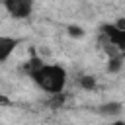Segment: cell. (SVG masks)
<instances>
[{
	"label": "cell",
	"instance_id": "cell-7",
	"mask_svg": "<svg viewBox=\"0 0 125 125\" xmlns=\"http://www.w3.org/2000/svg\"><path fill=\"white\" fill-rule=\"evenodd\" d=\"M78 84H80L84 90H94L98 82H96V78H94V76H90V74H84V76H80V78H78Z\"/></svg>",
	"mask_w": 125,
	"mask_h": 125
},
{
	"label": "cell",
	"instance_id": "cell-1",
	"mask_svg": "<svg viewBox=\"0 0 125 125\" xmlns=\"http://www.w3.org/2000/svg\"><path fill=\"white\" fill-rule=\"evenodd\" d=\"M29 78L35 82L37 88H41L45 94L55 96V94H62L64 86H66V70L61 64H47L41 62L39 59H31L25 66Z\"/></svg>",
	"mask_w": 125,
	"mask_h": 125
},
{
	"label": "cell",
	"instance_id": "cell-4",
	"mask_svg": "<svg viewBox=\"0 0 125 125\" xmlns=\"http://www.w3.org/2000/svg\"><path fill=\"white\" fill-rule=\"evenodd\" d=\"M18 39L16 37H8V35H0V62H8V59L12 57V53L18 47Z\"/></svg>",
	"mask_w": 125,
	"mask_h": 125
},
{
	"label": "cell",
	"instance_id": "cell-6",
	"mask_svg": "<svg viewBox=\"0 0 125 125\" xmlns=\"http://www.w3.org/2000/svg\"><path fill=\"white\" fill-rule=\"evenodd\" d=\"M121 68H123V57H121V55H115V57H107V64H105V70H107L109 74H117Z\"/></svg>",
	"mask_w": 125,
	"mask_h": 125
},
{
	"label": "cell",
	"instance_id": "cell-9",
	"mask_svg": "<svg viewBox=\"0 0 125 125\" xmlns=\"http://www.w3.org/2000/svg\"><path fill=\"white\" fill-rule=\"evenodd\" d=\"M109 125H125V121H123V119H115V121H111Z\"/></svg>",
	"mask_w": 125,
	"mask_h": 125
},
{
	"label": "cell",
	"instance_id": "cell-2",
	"mask_svg": "<svg viewBox=\"0 0 125 125\" xmlns=\"http://www.w3.org/2000/svg\"><path fill=\"white\" fill-rule=\"evenodd\" d=\"M100 31H102V37L105 39L109 57L121 55L125 51V18L117 20L115 23H104Z\"/></svg>",
	"mask_w": 125,
	"mask_h": 125
},
{
	"label": "cell",
	"instance_id": "cell-8",
	"mask_svg": "<svg viewBox=\"0 0 125 125\" xmlns=\"http://www.w3.org/2000/svg\"><path fill=\"white\" fill-rule=\"evenodd\" d=\"M66 29H68V35L70 37H84V29L80 25H68Z\"/></svg>",
	"mask_w": 125,
	"mask_h": 125
},
{
	"label": "cell",
	"instance_id": "cell-5",
	"mask_svg": "<svg viewBox=\"0 0 125 125\" xmlns=\"http://www.w3.org/2000/svg\"><path fill=\"white\" fill-rule=\"evenodd\" d=\"M98 111H100L102 115H111V117H115V115H119V113L123 111V104H121V102H105V104H102V105L98 107Z\"/></svg>",
	"mask_w": 125,
	"mask_h": 125
},
{
	"label": "cell",
	"instance_id": "cell-3",
	"mask_svg": "<svg viewBox=\"0 0 125 125\" xmlns=\"http://www.w3.org/2000/svg\"><path fill=\"white\" fill-rule=\"evenodd\" d=\"M33 2L35 0H2V6L12 18L25 20L33 12Z\"/></svg>",
	"mask_w": 125,
	"mask_h": 125
}]
</instances>
